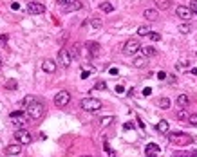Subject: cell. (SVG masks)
I'll list each match as a JSON object with an SVG mask.
<instances>
[{"instance_id":"6da1fadb","label":"cell","mask_w":197,"mask_h":157,"mask_svg":"<svg viewBox=\"0 0 197 157\" xmlns=\"http://www.w3.org/2000/svg\"><path fill=\"white\" fill-rule=\"evenodd\" d=\"M168 141L176 146H188L193 143V136H188L185 132H168Z\"/></svg>"},{"instance_id":"7a4b0ae2","label":"cell","mask_w":197,"mask_h":157,"mask_svg":"<svg viewBox=\"0 0 197 157\" xmlns=\"http://www.w3.org/2000/svg\"><path fill=\"white\" fill-rule=\"evenodd\" d=\"M80 105H81V108H83L85 112H98V110L103 107V103H101L98 98H83Z\"/></svg>"},{"instance_id":"3957f363","label":"cell","mask_w":197,"mask_h":157,"mask_svg":"<svg viewBox=\"0 0 197 157\" xmlns=\"http://www.w3.org/2000/svg\"><path fill=\"white\" fill-rule=\"evenodd\" d=\"M139 51H141V43H139V40H138V38H130V40H127V42H125V45H123V53H125L127 56H136Z\"/></svg>"},{"instance_id":"277c9868","label":"cell","mask_w":197,"mask_h":157,"mask_svg":"<svg viewBox=\"0 0 197 157\" xmlns=\"http://www.w3.org/2000/svg\"><path fill=\"white\" fill-rule=\"evenodd\" d=\"M26 114H27L29 119H34V121H36V119H42V116H43V105H42L40 101L29 105V107L26 108Z\"/></svg>"},{"instance_id":"5b68a950","label":"cell","mask_w":197,"mask_h":157,"mask_svg":"<svg viewBox=\"0 0 197 157\" xmlns=\"http://www.w3.org/2000/svg\"><path fill=\"white\" fill-rule=\"evenodd\" d=\"M71 101V94L67 91H60L56 96H54V105L56 107H67Z\"/></svg>"},{"instance_id":"8992f818","label":"cell","mask_w":197,"mask_h":157,"mask_svg":"<svg viewBox=\"0 0 197 157\" xmlns=\"http://www.w3.org/2000/svg\"><path fill=\"white\" fill-rule=\"evenodd\" d=\"M15 139H16L18 145H29V143L33 141L31 134H29L27 130H16V132H15Z\"/></svg>"},{"instance_id":"52a82bcc","label":"cell","mask_w":197,"mask_h":157,"mask_svg":"<svg viewBox=\"0 0 197 157\" xmlns=\"http://www.w3.org/2000/svg\"><path fill=\"white\" fill-rule=\"evenodd\" d=\"M58 63L62 67H69L73 63V56H71V53L67 49H60V53H58Z\"/></svg>"},{"instance_id":"ba28073f","label":"cell","mask_w":197,"mask_h":157,"mask_svg":"<svg viewBox=\"0 0 197 157\" xmlns=\"http://www.w3.org/2000/svg\"><path fill=\"white\" fill-rule=\"evenodd\" d=\"M176 15L181 18V20H185V22H190V18H192V9L190 7H186V6H179L177 9H176Z\"/></svg>"},{"instance_id":"9c48e42d","label":"cell","mask_w":197,"mask_h":157,"mask_svg":"<svg viewBox=\"0 0 197 157\" xmlns=\"http://www.w3.org/2000/svg\"><path fill=\"white\" fill-rule=\"evenodd\" d=\"M9 118L13 119V123H15V125H22V123L29 121L27 114H26V112H20V110H16V112H11V116H9Z\"/></svg>"},{"instance_id":"30bf717a","label":"cell","mask_w":197,"mask_h":157,"mask_svg":"<svg viewBox=\"0 0 197 157\" xmlns=\"http://www.w3.org/2000/svg\"><path fill=\"white\" fill-rule=\"evenodd\" d=\"M43 11H45V6L40 4V2H29V6H27L29 15H42Z\"/></svg>"},{"instance_id":"8fae6325","label":"cell","mask_w":197,"mask_h":157,"mask_svg":"<svg viewBox=\"0 0 197 157\" xmlns=\"http://www.w3.org/2000/svg\"><path fill=\"white\" fill-rule=\"evenodd\" d=\"M85 47H87V51H89V56H92V58H96L100 54V43L98 42H87Z\"/></svg>"},{"instance_id":"7c38bea8","label":"cell","mask_w":197,"mask_h":157,"mask_svg":"<svg viewBox=\"0 0 197 157\" xmlns=\"http://www.w3.org/2000/svg\"><path fill=\"white\" fill-rule=\"evenodd\" d=\"M42 69L45 71V72H49V74L56 72V61L54 60H43L42 61Z\"/></svg>"},{"instance_id":"4fadbf2b","label":"cell","mask_w":197,"mask_h":157,"mask_svg":"<svg viewBox=\"0 0 197 157\" xmlns=\"http://www.w3.org/2000/svg\"><path fill=\"white\" fill-rule=\"evenodd\" d=\"M22 152V145H9V146H6V150H4V153L7 155V157H11V155H18Z\"/></svg>"},{"instance_id":"5bb4252c","label":"cell","mask_w":197,"mask_h":157,"mask_svg":"<svg viewBox=\"0 0 197 157\" xmlns=\"http://www.w3.org/2000/svg\"><path fill=\"white\" fill-rule=\"evenodd\" d=\"M145 150H146V157H154L156 153H159V152H161V148H159L156 143H148Z\"/></svg>"},{"instance_id":"9a60e30c","label":"cell","mask_w":197,"mask_h":157,"mask_svg":"<svg viewBox=\"0 0 197 157\" xmlns=\"http://www.w3.org/2000/svg\"><path fill=\"white\" fill-rule=\"evenodd\" d=\"M65 13H71V11H78V9H81V2H78V0H74V2H69L67 6H63L62 7Z\"/></svg>"},{"instance_id":"2e32d148","label":"cell","mask_w":197,"mask_h":157,"mask_svg":"<svg viewBox=\"0 0 197 157\" xmlns=\"http://www.w3.org/2000/svg\"><path fill=\"white\" fill-rule=\"evenodd\" d=\"M148 63V58H145V56H136L134 58V61H132V65L134 67H138V69H143V67Z\"/></svg>"},{"instance_id":"e0dca14e","label":"cell","mask_w":197,"mask_h":157,"mask_svg":"<svg viewBox=\"0 0 197 157\" xmlns=\"http://www.w3.org/2000/svg\"><path fill=\"white\" fill-rule=\"evenodd\" d=\"M143 16L146 18V20H150V22H156L157 20V11L156 9H145V13H143Z\"/></svg>"},{"instance_id":"ac0fdd59","label":"cell","mask_w":197,"mask_h":157,"mask_svg":"<svg viewBox=\"0 0 197 157\" xmlns=\"http://www.w3.org/2000/svg\"><path fill=\"white\" fill-rule=\"evenodd\" d=\"M156 130H157L159 134H168V130H170V126H168V121L161 119V121L156 125Z\"/></svg>"},{"instance_id":"d6986e66","label":"cell","mask_w":197,"mask_h":157,"mask_svg":"<svg viewBox=\"0 0 197 157\" xmlns=\"http://www.w3.org/2000/svg\"><path fill=\"white\" fill-rule=\"evenodd\" d=\"M141 53H143L145 58H150V56H156V54H157V51L152 47V45H145V47H141Z\"/></svg>"},{"instance_id":"ffe728a7","label":"cell","mask_w":197,"mask_h":157,"mask_svg":"<svg viewBox=\"0 0 197 157\" xmlns=\"http://www.w3.org/2000/svg\"><path fill=\"white\" fill-rule=\"evenodd\" d=\"M177 105H179L181 108H186V107L190 105V96H186V94L177 96Z\"/></svg>"},{"instance_id":"44dd1931","label":"cell","mask_w":197,"mask_h":157,"mask_svg":"<svg viewBox=\"0 0 197 157\" xmlns=\"http://www.w3.org/2000/svg\"><path fill=\"white\" fill-rule=\"evenodd\" d=\"M179 33L181 34H188L190 31H192V24H190V22H185V24H179Z\"/></svg>"},{"instance_id":"7402d4cb","label":"cell","mask_w":197,"mask_h":157,"mask_svg":"<svg viewBox=\"0 0 197 157\" xmlns=\"http://www.w3.org/2000/svg\"><path fill=\"white\" fill-rule=\"evenodd\" d=\"M177 119L179 121H188L190 119V114L186 112V108H179L177 110Z\"/></svg>"},{"instance_id":"603a6c76","label":"cell","mask_w":197,"mask_h":157,"mask_svg":"<svg viewBox=\"0 0 197 157\" xmlns=\"http://www.w3.org/2000/svg\"><path fill=\"white\" fill-rule=\"evenodd\" d=\"M154 6H157V9H168L170 0H154Z\"/></svg>"},{"instance_id":"cb8c5ba5","label":"cell","mask_w":197,"mask_h":157,"mask_svg":"<svg viewBox=\"0 0 197 157\" xmlns=\"http://www.w3.org/2000/svg\"><path fill=\"white\" fill-rule=\"evenodd\" d=\"M100 9L105 11V13H112V11H114V6H112L111 2H101V4H100Z\"/></svg>"},{"instance_id":"d4e9b609","label":"cell","mask_w":197,"mask_h":157,"mask_svg":"<svg viewBox=\"0 0 197 157\" xmlns=\"http://www.w3.org/2000/svg\"><path fill=\"white\" fill-rule=\"evenodd\" d=\"M150 33H152V31H150L148 26H139V27H138V34H139V36H148Z\"/></svg>"},{"instance_id":"484cf974","label":"cell","mask_w":197,"mask_h":157,"mask_svg":"<svg viewBox=\"0 0 197 157\" xmlns=\"http://www.w3.org/2000/svg\"><path fill=\"white\" fill-rule=\"evenodd\" d=\"M112 121H114V116H105V118L100 119V125L101 126H108V125H112Z\"/></svg>"},{"instance_id":"4316f807","label":"cell","mask_w":197,"mask_h":157,"mask_svg":"<svg viewBox=\"0 0 197 157\" xmlns=\"http://www.w3.org/2000/svg\"><path fill=\"white\" fill-rule=\"evenodd\" d=\"M174 157H197V150H193V152H179V153H174Z\"/></svg>"},{"instance_id":"83f0119b","label":"cell","mask_w":197,"mask_h":157,"mask_svg":"<svg viewBox=\"0 0 197 157\" xmlns=\"http://www.w3.org/2000/svg\"><path fill=\"white\" fill-rule=\"evenodd\" d=\"M36 101H38V98H34V96H26V98H24V107L27 108L29 105H33V103H36Z\"/></svg>"},{"instance_id":"f1b7e54d","label":"cell","mask_w":197,"mask_h":157,"mask_svg":"<svg viewBox=\"0 0 197 157\" xmlns=\"http://www.w3.org/2000/svg\"><path fill=\"white\" fill-rule=\"evenodd\" d=\"M69 53H71V56H73V58H78V56H80V45H78V43H74V45L71 47V51H69Z\"/></svg>"},{"instance_id":"f546056e","label":"cell","mask_w":197,"mask_h":157,"mask_svg":"<svg viewBox=\"0 0 197 157\" xmlns=\"http://www.w3.org/2000/svg\"><path fill=\"white\" fill-rule=\"evenodd\" d=\"M159 107H161L163 110L170 108V99H168V98H161V99H159Z\"/></svg>"},{"instance_id":"4dcf8cb0","label":"cell","mask_w":197,"mask_h":157,"mask_svg":"<svg viewBox=\"0 0 197 157\" xmlns=\"http://www.w3.org/2000/svg\"><path fill=\"white\" fill-rule=\"evenodd\" d=\"M176 69H177V71H186V69H188V61H179V63L176 65Z\"/></svg>"},{"instance_id":"1f68e13d","label":"cell","mask_w":197,"mask_h":157,"mask_svg":"<svg viewBox=\"0 0 197 157\" xmlns=\"http://www.w3.org/2000/svg\"><path fill=\"white\" fill-rule=\"evenodd\" d=\"M148 36H150V40H152V42H159V40H161V34H159V33H156V31H152Z\"/></svg>"},{"instance_id":"d6a6232c","label":"cell","mask_w":197,"mask_h":157,"mask_svg":"<svg viewBox=\"0 0 197 157\" xmlns=\"http://www.w3.org/2000/svg\"><path fill=\"white\" fill-rule=\"evenodd\" d=\"M16 87H18L16 80H7L6 81V88H16Z\"/></svg>"},{"instance_id":"836d02e7","label":"cell","mask_w":197,"mask_h":157,"mask_svg":"<svg viewBox=\"0 0 197 157\" xmlns=\"http://www.w3.org/2000/svg\"><path fill=\"white\" fill-rule=\"evenodd\" d=\"M188 7L192 9L193 15H197V0H190V6H188Z\"/></svg>"},{"instance_id":"e575fe53","label":"cell","mask_w":197,"mask_h":157,"mask_svg":"<svg viewBox=\"0 0 197 157\" xmlns=\"http://www.w3.org/2000/svg\"><path fill=\"white\" fill-rule=\"evenodd\" d=\"M188 123H190L192 126H197V114H190V119H188Z\"/></svg>"},{"instance_id":"d590c367","label":"cell","mask_w":197,"mask_h":157,"mask_svg":"<svg viewBox=\"0 0 197 157\" xmlns=\"http://www.w3.org/2000/svg\"><path fill=\"white\" fill-rule=\"evenodd\" d=\"M91 24H92V27L98 29V27H101V20H100V18H92V20H91Z\"/></svg>"},{"instance_id":"8d00e7d4","label":"cell","mask_w":197,"mask_h":157,"mask_svg":"<svg viewBox=\"0 0 197 157\" xmlns=\"http://www.w3.org/2000/svg\"><path fill=\"white\" fill-rule=\"evenodd\" d=\"M105 152H107L108 155H111V157H114V155H116V153H114V150H112L111 146H108V143H107V141H105Z\"/></svg>"},{"instance_id":"74e56055","label":"cell","mask_w":197,"mask_h":157,"mask_svg":"<svg viewBox=\"0 0 197 157\" xmlns=\"http://www.w3.org/2000/svg\"><path fill=\"white\" fill-rule=\"evenodd\" d=\"M96 88H98V91H105L107 83H105V81H98V83H96Z\"/></svg>"},{"instance_id":"f35d334b","label":"cell","mask_w":197,"mask_h":157,"mask_svg":"<svg viewBox=\"0 0 197 157\" xmlns=\"http://www.w3.org/2000/svg\"><path fill=\"white\" fill-rule=\"evenodd\" d=\"M166 78H168V74H166V72H163V71H159V72H157V80H161V81H165Z\"/></svg>"},{"instance_id":"ab89813d","label":"cell","mask_w":197,"mask_h":157,"mask_svg":"<svg viewBox=\"0 0 197 157\" xmlns=\"http://www.w3.org/2000/svg\"><path fill=\"white\" fill-rule=\"evenodd\" d=\"M166 81L174 85V83H176V81H177V78H176V76H174V74H168V78H166Z\"/></svg>"},{"instance_id":"60d3db41","label":"cell","mask_w":197,"mask_h":157,"mask_svg":"<svg viewBox=\"0 0 197 157\" xmlns=\"http://www.w3.org/2000/svg\"><path fill=\"white\" fill-rule=\"evenodd\" d=\"M123 130H134V123H125V125H123Z\"/></svg>"},{"instance_id":"b9f144b4","label":"cell","mask_w":197,"mask_h":157,"mask_svg":"<svg viewBox=\"0 0 197 157\" xmlns=\"http://www.w3.org/2000/svg\"><path fill=\"white\" fill-rule=\"evenodd\" d=\"M91 72H94V71H83V72H81V80H87Z\"/></svg>"},{"instance_id":"7bdbcfd3","label":"cell","mask_w":197,"mask_h":157,"mask_svg":"<svg viewBox=\"0 0 197 157\" xmlns=\"http://www.w3.org/2000/svg\"><path fill=\"white\" fill-rule=\"evenodd\" d=\"M150 94H152V88H150V87L143 88V96H150Z\"/></svg>"},{"instance_id":"ee69618b","label":"cell","mask_w":197,"mask_h":157,"mask_svg":"<svg viewBox=\"0 0 197 157\" xmlns=\"http://www.w3.org/2000/svg\"><path fill=\"white\" fill-rule=\"evenodd\" d=\"M11 9H13V11H18V9H20L18 2H13V4H11Z\"/></svg>"},{"instance_id":"f6af8a7d","label":"cell","mask_w":197,"mask_h":157,"mask_svg":"<svg viewBox=\"0 0 197 157\" xmlns=\"http://www.w3.org/2000/svg\"><path fill=\"white\" fill-rule=\"evenodd\" d=\"M116 92H118V94H123V85H116Z\"/></svg>"},{"instance_id":"bcb514c9","label":"cell","mask_w":197,"mask_h":157,"mask_svg":"<svg viewBox=\"0 0 197 157\" xmlns=\"http://www.w3.org/2000/svg\"><path fill=\"white\" fill-rule=\"evenodd\" d=\"M67 4H69V0H58V6H62V7L67 6Z\"/></svg>"},{"instance_id":"7dc6e473","label":"cell","mask_w":197,"mask_h":157,"mask_svg":"<svg viewBox=\"0 0 197 157\" xmlns=\"http://www.w3.org/2000/svg\"><path fill=\"white\" fill-rule=\"evenodd\" d=\"M108 72H111L112 76H116V74H118V69H116V67H112V69H111V71H108Z\"/></svg>"},{"instance_id":"c3c4849f","label":"cell","mask_w":197,"mask_h":157,"mask_svg":"<svg viewBox=\"0 0 197 157\" xmlns=\"http://www.w3.org/2000/svg\"><path fill=\"white\" fill-rule=\"evenodd\" d=\"M6 40H7V36H0V43H4Z\"/></svg>"},{"instance_id":"681fc988","label":"cell","mask_w":197,"mask_h":157,"mask_svg":"<svg viewBox=\"0 0 197 157\" xmlns=\"http://www.w3.org/2000/svg\"><path fill=\"white\" fill-rule=\"evenodd\" d=\"M190 72H192V74H197V67H195V69H190Z\"/></svg>"},{"instance_id":"f907efd6","label":"cell","mask_w":197,"mask_h":157,"mask_svg":"<svg viewBox=\"0 0 197 157\" xmlns=\"http://www.w3.org/2000/svg\"><path fill=\"white\" fill-rule=\"evenodd\" d=\"M193 143H197V136H193Z\"/></svg>"},{"instance_id":"816d5d0a","label":"cell","mask_w":197,"mask_h":157,"mask_svg":"<svg viewBox=\"0 0 197 157\" xmlns=\"http://www.w3.org/2000/svg\"><path fill=\"white\" fill-rule=\"evenodd\" d=\"M81 157H92V155H81Z\"/></svg>"},{"instance_id":"f5cc1de1","label":"cell","mask_w":197,"mask_h":157,"mask_svg":"<svg viewBox=\"0 0 197 157\" xmlns=\"http://www.w3.org/2000/svg\"><path fill=\"white\" fill-rule=\"evenodd\" d=\"M0 65H2V58H0Z\"/></svg>"}]
</instances>
